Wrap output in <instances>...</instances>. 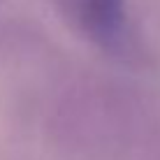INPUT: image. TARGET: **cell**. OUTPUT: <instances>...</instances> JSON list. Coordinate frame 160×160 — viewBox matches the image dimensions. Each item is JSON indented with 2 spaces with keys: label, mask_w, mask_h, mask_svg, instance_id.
I'll list each match as a JSON object with an SVG mask.
<instances>
[{
  "label": "cell",
  "mask_w": 160,
  "mask_h": 160,
  "mask_svg": "<svg viewBox=\"0 0 160 160\" xmlns=\"http://www.w3.org/2000/svg\"><path fill=\"white\" fill-rule=\"evenodd\" d=\"M70 26L102 47L112 56H132L137 51L135 30L130 28L125 0H51Z\"/></svg>",
  "instance_id": "1"
}]
</instances>
